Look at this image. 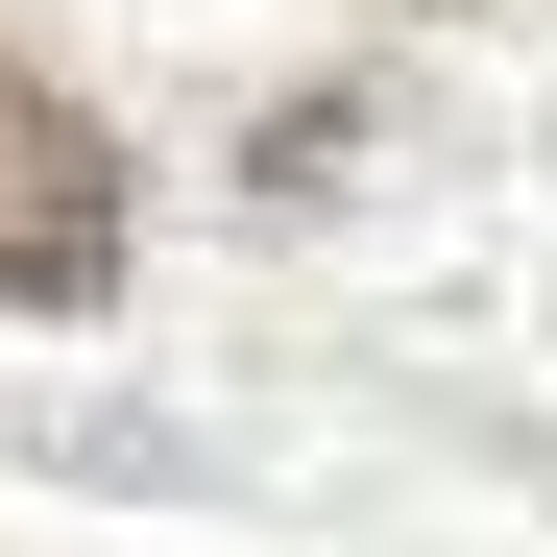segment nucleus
Returning a JSON list of instances; mask_svg holds the SVG:
<instances>
[{
  "label": "nucleus",
  "mask_w": 557,
  "mask_h": 557,
  "mask_svg": "<svg viewBox=\"0 0 557 557\" xmlns=\"http://www.w3.org/2000/svg\"><path fill=\"white\" fill-rule=\"evenodd\" d=\"M98 267H122V146H98V98H49L0 49V292H98Z\"/></svg>",
  "instance_id": "1"
}]
</instances>
